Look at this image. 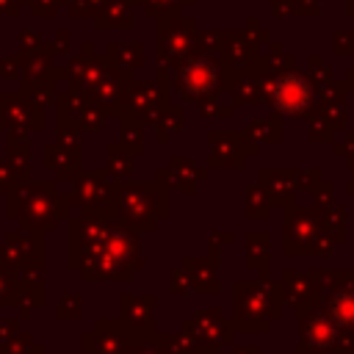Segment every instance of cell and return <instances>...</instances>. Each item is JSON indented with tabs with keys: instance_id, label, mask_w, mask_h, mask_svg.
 I'll use <instances>...</instances> for the list:
<instances>
[{
	"instance_id": "1",
	"label": "cell",
	"mask_w": 354,
	"mask_h": 354,
	"mask_svg": "<svg viewBox=\"0 0 354 354\" xmlns=\"http://www.w3.org/2000/svg\"><path fill=\"white\" fill-rule=\"evenodd\" d=\"M274 97H277V105H279L282 111L299 113V111H304L307 102H310V86H307L301 77L290 75V77H282V80L277 83Z\"/></svg>"
},
{
	"instance_id": "2",
	"label": "cell",
	"mask_w": 354,
	"mask_h": 354,
	"mask_svg": "<svg viewBox=\"0 0 354 354\" xmlns=\"http://www.w3.org/2000/svg\"><path fill=\"white\" fill-rule=\"evenodd\" d=\"M335 313H337L340 321L346 318V324H354L351 321L354 318V296H337L335 299Z\"/></svg>"
}]
</instances>
